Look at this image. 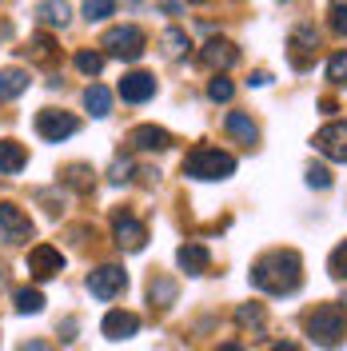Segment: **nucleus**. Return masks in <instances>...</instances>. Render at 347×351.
<instances>
[{"instance_id": "nucleus-34", "label": "nucleus", "mask_w": 347, "mask_h": 351, "mask_svg": "<svg viewBox=\"0 0 347 351\" xmlns=\"http://www.w3.org/2000/svg\"><path fill=\"white\" fill-rule=\"evenodd\" d=\"M108 180H112V184H128V180H132V160H116Z\"/></svg>"}, {"instance_id": "nucleus-33", "label": "nucleus", "mask_w": 347, "mask_h": 351, "mask_svg": "<svg viewBox=\"0 0 347 351\" xmlns=\"http://www.w3.org/2000/svg\"><path fill=\"white\" fill-rule=\"evenodd\" d=\"M88 176H92V172H88V164H72V168H68V176H64V180H68V184H72V188H80V192H88V184H92Z\"/></svg>"}, {"instance_id": "nucleus-40", "label": "nucleus", "mask_w": 347, "mask_h": 351, "mask_svg": "<svg viewBox=\"0 0 347 351\" xmlns=\"http://www.w3.org/2000/svg\"><path fill=\"white\" fill-rule=\"evenodd\" d=\"M216 351H243V348H239V343H219Z\"/></svg>"}, {"instance_id": "nucleus-39", "label": "nucleus", "mask_w": 347, "mask_h": 351, "mask_svg": "<svg viewBox=\"0 0 347 351\" xmlns=\"http://www.w3.org/2000/svg\"><path fill=\"white\" fill-rule=\"evenodd\" d=\"M267 351H300V348H296L291 339H276V343H272V348H267Z\"/></svg>"}, {"instance_id": "nucleus-2", "label": "nucleus", "mask_w": 347, "mask_h": 351, "mask_svg": "<svg viewBox=\"0 0 347 351\" xmlns=\"http://www.w3.org/2000/svg\"><path fill=\"white\" fill-rule=\"evenodd\" d=\"M232 172H236V156L232 152H219V148L200 144V148H192V152L184 156V176L188 180L212 184V180H228Z\"/></svg>"}, {"instance_id": "nucleus-23", "label": "nucleus", "mask_w": 347, "mask_h": 351, "mask_svg": "<svg viewBox=\"0 0 347 351\" xmlns=\"http://www.w3.org/2000/svg\"><path fill=\"white\" fill-rule=\"evenodd\" d=\"M16 311H21V315H40L44 295L36 291V287H21V291H16Z\"/></svg>"}, {"instance_id": "nucleus-14", "label": "nucleus", "mask_w": 347, "mask_h": 351, "mask_svg": "<svg viewBox=\"0 0 347 351\" xmlns=\"http://www.w3.org/2000/svg\"><path fill=\"white\" fill-rule=\"evenodd\" d=\"M128 144L140 152H164V148H172V132L156 128V124H140V128H132Z\"/></svg>"}, {"instance_id": "nucleus-41", "label": "nucleus", "mask_w": 347, "mask_h": 351, "mask_svg": "<svg viewBox=\"0 0 347 351\" xmlns=\"http://www.w3.org/2000/svg\"><path fill=\"white\" fill-rule=\"evenodd\" d=\"M192 4H204V0H192Z\"/></svg>"}, {"instance_id": "nucleus-27", "label": "nucleus", "mask_w": 347, "mask_h": 351, "mask_svg": "<svg viewBox=\"0 0 347 351\" xmlns=\"http://www.w3.org/2000/svg\"><path fill=\"white\" fill-rule=\"evenodd\" d=\"M327 24L335 36H347V0H331L327 4Z\"/></svg>"}, {"instance_id": "nucleus-12", "label": "nucleus", "mask_w": 347, "mask_h": 351, "mask_svg": "<svg viewBox=\"0 0 347 351\" xmlns=\"http://www.w3.org/2000/svg\"><path fill=\"white\" fill-rule=\"evenodd\" d=\"M287 48H291V68H300L304 72L311 60H315V48H320V32L315 28H296L291 32V40H287Z\"/></svg>"}, {"instance_id": "nucleus-42", "label": "nucleus", "mask_w": 347, "mask_h": 351, "mask_svg": "<svg viewBox=\"0 0 347 351\" xmlns=\"http://www.w3.org/2000/svg\"><path fill=\"white\" fill-rule=\"evenodd\" d=\"M344 304H347V291H344Z\"/></svg>"}, {"instance_id": "nucleus-32", "label": "nucleus", "mask_w": 347, "mask_h": 351, "mask_svg": "<svg viewBox=\"0 0 347 351\" xmlns=\"http://www.w3.org/2000/svg\"><path fill=\"white\" fill-rule=\"evenodd\" d=\"M307 184L324 192V188H331V172H327L324 164H307Z\"/></svg>"}, {"instance_id": "nucleus-37", "label": "nucleus", "mask_w": 347, "mask_h": 351, "mask_svg": "<svg viewBox=\"0 0 347 351\" xmlns=\"http://www.w3.org/2000/svg\"><path fill=\"white\" fill-rule=\"evenodd\" d=\"M21 351H56L48 339H28V343H21Z\"/></svg>"}, {"instance_id": "nucleus-16", "label": "nucleus", "mask_w": 347, "mask_h": 351, "mask_svg": "<svg viewBox=\"0 0 347 351\" xmlns=\"http://www.w3.org/2000/svg\"><path fill=\"white\" fill-rule=\"evenodd\" d=\"M176 263L188 271V276H204L208 271V263H212V256H208V247L204 243H180V252H176Z\"/></svg>"}, {"instance_id": "nucleus-8", "label": "nucleus", "mask_w": 347, "mask_h": 351, "mask_svg": "<svg viewBox=\"0 0 347 351\" xmlns=\"http://www.w3.org/2000/svg\"><path fill=\"white\" fill-rule=\"evenodd\" d=\"M28 236H32V219L16 204H0V243L16 247V243H28Z\"/></svg>"}, {"instance_id": "nucleus-29", "label": "nucleus", "mask_w": 347, "mask_h": 351, "mask_svg": "<svg viewBox=\"0 0 347 351\" xmlns=\"http://www.w3.org/2000/svg\"><path fill=\"white\" fill-rule=\"evenodd\" d=\"M116 12V0H84V16L88 21H108Z\"/></svg>"}, {"instance_id": "nucleus-6", "label": "nucleus", "mask_w": 347, "mask_h": 351, "mask_svg": "<svg viewBox=\"0 0 347 351\" xmlns=\"http://www.w3.org/2000/svg\"><path fill=\"white\" fill-rule=\"evenodd\" d=\"M124 287H128V276H124V267H116V263H100L96 271H88V291H92L96 300H116Z\"/></svg>"}, {"instance_id": "nucleus-38", "label": "nucleus", "mask_w": 347, "mask_h": 351, "mask_svg": "<svg viewBox=\"0 0 347 351\" xmlns=\"http://www.w3.org/2000/svg\"><path fill=\"white\" fill-rule=\"evenodd\" d=\"M248 84H252V88H267V84H272V76L260 68V72H252V80H248Z\"/></svg>"}, {"instance_id": "nucleus-28", "label": "nucleus", "mask_w": 347, "mask_h": 351, "mask_svg": "<svg viewBox=\"0 0 347 351\" xmlns=\"http://www.w3.org/2000/svg\"><path fill=\"white\" fill-rule=\"evenodd\" d=\"M76 68H80L84 76H100L104 56H100V52H92V48H84V52H76Z\"/></svg>"}, {"instance_id": "nucleus-5", "label": "nucleus", "mask_w": 347, "mask_h": 351, "mask_svg": "<svg viewBox=\"0 0 347 351\" xmlns=\"http://www.w3.org/2000/svg\"><path fill=\"white\" fill-rule=\"evenodd\" d=\"M36 132H40V140H48V144H60V140L80 132V120L72 112H60V108H40L36 112Z\"/></svg>"}, {"instance_id": "nucleus-3", "label": "nucleus", "mask_w": 347, "mask_h": 351, "mask_svg": "<svg viewBox=\"0 0 347 351\" xmlns=\"http://www.w3.org/2000/svg\"><path fill=\"white\" fill-rule=\"evenodd\" d=\"M304 328H307V335H311L320 348H339V343H344L347 324H344V311H339V307L324 304V307H315V311L304 319Z\"/></svg>"}, {"instance_id": "nucleus-4", "label": "nucleus", "mask_w": 347, "mask_h": 351, "mask_svg": "<svg viewBox=\"0 0 347 351\" xmlns=\"http://www.w3.org/2000/svg\"><path fill=\"white\" fill-rule=\"evenodd\" d=\"M144 32L136 28V24H116V28H108L104 36H100V48L108 52V56H116V60H140L144 56Z\"/></svg>"}, {"instance_id": "nucleus-11", "label": "nucleus", "mask_w": 347, "mask_h": 351, "mask_svg": "<svg viewBox=\"0 0 347 351\" xmlns=\"http://www.w3.org/2000/svg\"><path fill=\"white\" fill-rule=\"evenodd\" d=\"M28 271H32L36 280H52V276H60V271H64V256H60V247H52V243H36V247L28 252Z\"/></svg>"}, {"instance_id": "nucleus-35", "label": "nucleus", "mask_w": 347, "mask_h": 351, "mask_svg": "<svg viewBox=\"0 0 347 351\" xmlns=\"http://www.w3.org/2000/svg\"><path fill=\"white\" fill-rule=\"evenodd\" d=\"M52 48H56V40H52V36H48V32H40V36H36V40H32V52H36V56H40V60H48V56H52Z\"/></svg>"}, {"instance_id": "nucleus-31", "label": "nucleus", "mask_w": 347, "mask_h": 351, "mask_svg": "<svg viewBox=\"0 0 347 351\" xmlns=\"http://www.w3.org/2000/svg\"><path fill=\"white\" fill-rule=\"evenodd\" d=\"M327 271L335 276V280H347V240L331 252V260H327Z\"/></svg>"}, {"instance_id": "nucleus-10", "label": "nucleus", "mask_w": 347, "mask_h": 351, "mask_svg": "<svg viewBox=\"0 0 347 351\" xmlns=\"http://www.w3.org/2000/svg\"><path fill=\"white\" fill-rule=\"evenodd\" d=\"M239 60V48L232 40H224V36H216V40H208L204 48H200V64L204 68H212L216 76H224L228 68Z\"/></svg>"}, {"instance_id": "nucleus-30", "label": "nucleus", "mask_w": 347, "mask_h": 351, "mask_svg": "<svg viewBox=\"0 0 347 351\" xmlns=\"http://www.w3.org/2000/svg\"><path fill=\"white\" fill-rule=\"evenodd\" d=\"M327 80L331 84H347V52H335L327 60Z\"/></svg>"}, {"instance_id": "nucleus-25", "label": "nucleus", "mask_w": 347, "mask_h": 351, "mask_svg": "<svg viewBox=\"0 0 347 351\" xmlns=\"http://www.w3.org/2000/svg\"><path fill=\"white\" fill-rule=\"evenodd\" d=\"M232 96H236V84H232L228 76H212V80H208V100H212V104H228Z\"/></svg>"}, {"instance_id": "nucleus-22", "label": "nucleus", "mask_w": 347, "mask_h": 351, "mask_svg": "<svg viewBox=\"0 0 347 351\" xmlns=\"http://www.w3.org/2000/svg\"><path fill=\"white\" fill-rule=\"evenodd\" d=\"M148 300H152L156 307H168V304H176V284L168 280V276H156L152 284H148Z\"/></svg>"}, {"instance_id": "nucleus-1", "label": "nucleus", "mask_w": 347, "mask_h": 351, "mask_svg": "<svg viewBox=\"0 0 347 351\" xmlns=\"http://www.w3.org/2000/svg\"><path fill=\"white\" fill-rule=\"evenodd\" d=\"M252 284L267 291V295H291L296 287L304 284V260H300V252H291V247H276V252H267L260 260L252 263Z\"/></svg>"}, {"instance_id": "nucleus-9", "label": "nucleus", "mask_w": 347, "mask_h": 351, "mask_svg": "<svg viewBox=\"0 0 347 351\" xmlns=\"http://www.w3.org/2000/svg\"><path fill=\"white\" fill-rule=\"evenodd\" d=\"M112 236H116V243H120L124 252H140V247L148 243V228L132 216V212H116V216H112Z\"/></svg>"}, {"instance_id": "nucleus-19", "label": "nucleus", "mask_w": 347, "mask_h": 351, "mask_svg": "<svg viewBox=\"0 0 347 351\" xmlns=\"http://www.w3.org/2000/svg\"><path fill=\"white\" fill-rule=\"evenodd\" d=\"M28 92V72L24 68H0V100H16Z\"/></svg>"}, {"instance_id": "nucleus-13", "label": "nucleus", "mask_w": 347, "mask_h": 351, "mask_svg": "<svg viewBox=\"0 0 347 351\" xmlns=\"http://www.w3.org/2000/svg\"><path fill=\"white\" fill-rule=\"evenodd\" d=\"M152 96H156L152 72H128V76L120 80V100H124V104H144V100H152Z\"/></svg>"}, {"instance_id": "nucleus-24", "label": "nucleus", "mask_w": 347, "mask_h": 351, "mask_svg": "<svg viewBox=\"0 0 347 351\" xmlns=\"http://www.w3.org/2000/svg\"><path fill=\"white\" fill-rule=\"evenodd\" d=\"M160 44H164V52H168V56H184V52L192 48V44H188V32H184V28H168V32L160 36Z\"/></svg>"}, {"instance_id": "nucleus-20", "label": "nucleus", "mask_w": 347, "mask_h": 351, "mask_svg": "<svg viewBox=\"0 0 347 351\" xmlns=\"http://www.w3.org/2000/svg\"><path fill=\"white\" fill-rule=\"evenodd\" d=\"M36 16H40V24H48V28H64L68 16H72V8H68V0H40Z\"/></svg>"}, {"instance_id": "nucleus-17", "label": "nucleus", "mask_w": 347, "mask_h": 351, "mask_svg": "<svg viewBox=\"0 0 347 351\" xmlns=\"http://www.w3.org/2000/svg\"><path fill=\"white\" fill-rule=\"evenodd\" d=\"M224 128H228V136L232 140H239V144H256L260 140V128H256V120L248 116V112H228V120H224Z\"/></svg>"}, {"instance_id": "nucleus-15", "label": "nucleus", "mask_w": 347, "mask_h": 351, "mask_svg": "<svg viewBox=\"0 0 347 351\" xmlns=\"http://www.w3.org/2000/svg\"><path fill=\"white\" fill-rule=\"evenodd\" d=\"M100 331H104L108 339H116V343H120V339H132V335L140 331V315H136V311H108L104 324H100Z\"/></svg>"}, {"instance_id": "nucleus-7", "label": "nucleus", "mask_w": 347, "mask_h": 351, "mask_svg": "<svg viewBox=\"0 0 347 351\" xmlns=\"http://www.w3.org/2000/svg\"><path fill=\"white\" fill-rule=\"evenodd\" d=\"M315 152L324 160H335V164H347V120H331L315 132Z\"/></svg>"}, {"instance_id": "nucleus-36", "label": "nucleus", "mask_w": 347, "mask_h": 351, "mask_svg": "<svg viewBox=\"0 0 347 351\" xmlns=\"http://www.w3.org/2000/svg\"><path fill=\"white\" fill-rule=\"evenodd\" d=\"M56 331H60V339H64V343H72V339H76V319H64Z\"/></svg>"}, {"instance_id": "nucleus-26", "label": "nucleus", "mask_w": 347, "mask_h": 351, "mask_svg": "<svg viewBox=\"0 0 347 351\" xmlns=\"http://www.w3.org/2000/svg\"><path fill=\"white\" fill-rule=\"evenodd\" d=\"M263 319H267V315H263L260 304H239L236 307V324H239V328H256V331H260Z\"/></svg>"}, {"instance_id": "nucleus-18", "label": "nucleus", "mask_w": 347, "mask_h": 351, "mask_svg": "<svg viewBox=\"0 0 347 351\" xmlns=\"http://www.w3.org/2000/svg\"><path fill=\"white\" fill-rule=\"evenodd\" d=\"M24 164H28L24 144H16V140H0V172H4V176H16Z\"/></svg>"}, {"instance_id": "nucleus-21", "label": "nucleus", "mask_w": 347, "mask_h": 351, "mask_svg": "<svg viewBox=\"0 0 347 351\" xmlns=\"http://www.w3.org/2000/svg\"><path fill=\"white\" fill-rule=\"evenodd\" d=\"M84 108L92 112L96 120H104V116L112 112V92L104 84H88L84 88Z\"/></svg>"}]
</instances>
